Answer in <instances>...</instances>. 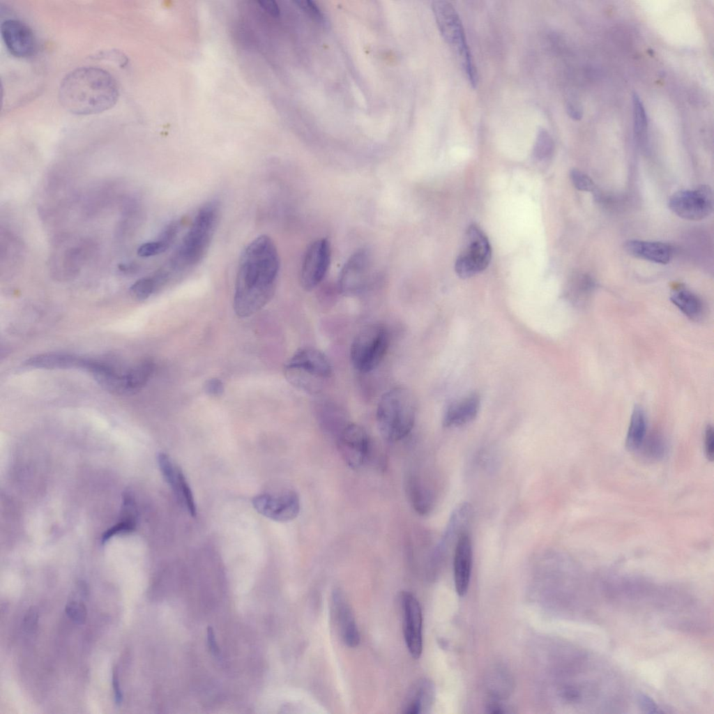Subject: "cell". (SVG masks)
I'll list each match as a JSON object with an SVG mask.
<instances>
[{
  "instance_id": "obj_19",
  "label": "cell",
  "mask_w": 714,
  "mask_h": 714,
  "mask_svg": "<svg viewBox=\"0 0 714 714\" xmlns=\"http://www.w3.org/2000/svg\"><path fill=\"white\" fill-rule=\"evenodd\" d=\"M472 516V506L468 502L459 504L450 515L448 522L434 550L437 560L444 556L448 548L456 543L467 526Z\"/></svg>"
},
{
  "instance_id": "obj_10",
  "label": "cell",
  "mask_w": 714,
  "mask_h": 714,
  "mask_svg": "<svg viewBox=\"0 0 714 714\" xmlns=\"http://www.w3.org/2000/svg\"><path fill=\"white\" fill-rule=\"evenodd\" d=\"M330 261L331 247L327 239H317L307 247L300 273L301 284L305 290L313 289L323 280Z\"/></svg>"
},
{
  "instance_id": "obj_32",
  "label": "cell",
  "mask_w": 714,
  "mask_h": 714,
  "mask_svg": "<svg viewBox=\"0 0 714 714\" xmlns=\"http://www.w3.org/2000/svg\"><path fill=\"white\" fill-rule=\"evenodd\" d=\"M156 291V285L152 276L139 279L130 288L131 296L138 301L146 300Z\"/></svg>"
},
{
  "instance_id": "obj_11",
  "label": "cell",
  "mask_w": 714,
  "mask_h": 714,
  "mask_svg": "<svg viewBox=\"0 0 714 714\" xmlns=\"http://www.w3.org/2000/svg\"><path fill=\"white\" fill-rule=\"evenodd\" d=\"M255 509L273 521L285 522L295 519L301 508L298 494L287 490L279 494H260L252 499Z\"/></svg>"
},
{
  "instance_id": "obj_34",
  "label": "cell",
  "mask_w": 714,
  "mask_h": 714,
  "mask_svg": "<svg viewBox=\"0 0 714 714\" xmlns=\"http://www.w3.org/2000/svg\"><path fill=\"white\" fill-rule=\"evenodd\" d=\"M65 612L71 621L77 624L84 623L86 619V607L82 601L72 600L68 602Z\"/></svg>"
},
{
  "instance_id": "obj_27",
  "label": "cell",
  "mask_w": 714,
  "mask_h": 714,
  "mask_svg": "<svg viewBox=\"0 0 714 714\" xmlns=\"http://www.w3.org/2000/svg\"><path fill=\"white\" fill-rule=\"evenodd\" d=\"M646 432V419L643 409L634 408L627 432L625 446L630 451L638 450L643 444Z\"/></svg>"
},
{
  "instance_id": "obj_7",
  "label": "cell",
  "mask_w": 714,
  "mask_h": 714,
  "mask_svg": "<svg viewBox=\"0 0 714 714\" xmlns=\"http://www.w3.org/2000/svg\"><path fill=\"white\" fill-rule=\"evenodd\" d=\"M388 344V333L383 325L372 324L365 326L358 333L351 344L350 358L352 365L360 372H370L381 363Z\"/></svg>"
},
{
  "instance_id": "obj_35",
  "label": "cell",
  "mask_w": 714,
  "mask_h": 714,
  "mask_svg": "<svg viewBox=\"0 0 714 714\" xmlns=\"http://www.w3.org/2000/svg\"><path fill=\"white\" fill-rule=\"evenodd\" d=\"M570 177L575 188L579 190L592 191L595 188L593 180L579 169H572L570 173Z\"/></svg>"
},
{
  "instance_id": "obj_36",
  "label": "cell",
  "mask_w": 714,
  "mask_h": 714,
  "mask_svg": "<svg viewBox=\"0 0 714 714\" xmlns=\"http://www.w3.org/2000/svg\"><path fill=\"white\" fill-rule=\"evenodd\" d=\"M704 452L706 458L713 461L714 457V435L713 427L707 425L704 432Z\"/></svg>"
},
{
  "instance_id": "obj_12",
  "label": "cell",
  "mask_w": 714,
  "mask_h": 714,
  "mask_svg": "<svg viewBox=\"0 0 714 714\" xmlns=\"http://www.w3.org/2000/svg\"><path fill=\"white\" fill-rule=\"evenodd\" d=\"M337 446L346 464L352 469H358L368 457L370 441L363 427L352 423L346 425L340 431Z\"/></svg>"
},
{
  "instance_id": "obj_24",
  "label": "cell",
  "mask_w": 714,
  "mask_h": 714,
  "mask_svg": "<svg viewBox=\"0 0 714 714\" xmlns=\"http://www.w3.org/2000/svg\"><path fill=\"white\" fill-rule=\"evenodd\" d=\"M411 505L420 515H427L434 508L435 494L432 488L418 476H412L407 484Z\"/></svg>"
},
{
  "instance_id": "obj_8",
  "label": "cell",
  "mask_w": 714,
  "mask_h": 714,
  "mask_svg": "<svg viewBox=\"0 0 714 714\" xmlns=\"http://www.w3.org/2000/svg\"><path fill=\"white\" fill-rule=\"evenodd\" d=\"M491 258L492 249L487 236L478 225H471L466 233L464 248L455 261L457 274L464 279L472 277L484 271Z\"/></svg>"
},
{
  "instance_id": "obj_3",
  "label": "cell",
  "mask_w": 714,
  "mask_h": 714,
  "mask_svg": "<svg viewBox=\"0 0 714 714\" xmlns=\"http://www.w3.org/2000/svg\"><path fill=\"white\" fill-rule=\"evenodd\" d=\"M219 215L220 205L216 200L209 201L198 209L180 245L163 266L172 279L203 259L213 240Z\"/></svg>"
},
{
  "instance_id": "obj_26",
  "label": "cell",
  "mask_w": 714,
  "mask_h": 714,
  "mask_svg": "<svg viewBox=\"0 0 714 714\" xmlns=\"http://www.w3.org/2000/svg\"><path fill=\"white\" fill-rule=\"evenodd\" d=\"M671 301L688 317L697 320L701 317L703 305L701 300L691 291L683 287H676L670 294Z\"/></svg>"
},
{
  "instance_id": "obj_23",
  "label": "cell",
  "mask_w": 714,
  "mask_h": 714,
  "mask_svg": "<svg viewBox=\"0 0 714 714\" xmlns=\"http://www.w3.org/2000/svg\"><path fill=\"white\" fill-rule=\"evenodd\" d=\"M434 698L432 683L425 678L418 681L409 690L404 704L406 714L425 713L431 708Z\"/></svg>"
},
{
  "instance_id": "obj_4",
  "label": "cell",
  "mask_w": 714,
  "mask_h": 714,
  "mask_svg": "<svg viewBox=\"0 0 714 714\" xmlns=\"http://www.w3.org/2000/svg\"><path fill=\"white\" fill-rule=\"evenodd\" d=\"M416 403L405 387H395L380 398L377 409V423L381 435L387 441H397L407 436L413 427Z\"/></svg>"
},
{
  "instance_id": "obj_44",
  "label": "cell",
  "mask_w": 714,
  "mask_h": 714,
  "mask_svg": "<svg viewBox=\"0 0 714 714\" xmlns=\"http://www.w3.org/2000/svg\"><path fill=\"white\" fill-rule=\"evenodd\" d=\"M567 112L568 115L575 120H579L582 118L581 112L571 104L567 105Z\"/></svg>"
},
{
  "instance_id": "obj_13",
  "label": "cell",
  "mask_w": 714,
  "mask_h": 714,
  "mask_svg": "<svg viewBox=\"0 0 714 714\" xmlns=\"http://www.w3.org/2000/svg\"><path fill=\"white\" fill-rule=\"evenodd\" d=\"M400 598L405 644L411 655L418 659L423 651V616L420 605L417 598L410 592H403Z\"/></svg>"
},
{
  "instance_id": "obj_17",
  "label": "cell",
  "mask_w": 714,
  "mask_h": 714,
  "mask_svg": "<svg viewBox=\"0 0 714 714\" xmlns=\"http://www.w3.org/2000/svg\"><path fill=\"white\" fill-rule=\"evenodd\" d=\"M473 561L472 541L466 531L459 537L455 545L453 557L454 583L456 592L460 597L466 593L470 582Z\"/></svg>"
},
{
  "instance_id": "obj_31",
  "label": "cell",
  "mask_w": 714,
  "mask_h": 714,
  "mask_svg": "<svg viewBox=\"0 0 714 714\" xmlns=\"http://www.w3.org/2000/svg\"><path fill=\"white\" fill-rule=\"evenodd\" d=\"M632 104L635 134L638 139H641L646 134L648 121L644 105L637 93L632 96Z\"/></svg>"
},
{
  "instance_id": "obj_21",
  "label": "cell",
  "mask_w": 714,
  "mask_h": 714,
  "mask_svg": "<svg viewBox=\"0 0 714 714\" xmlns=\"http://www.w3.org/2000/svg\"><path fill=\"white\" fill-rule=\"evenodd\" d=\"M624 249L632 257L660 264H668L673 257L671 246L662 242L629 240Z\"/></svg>"
},
{
  "instance_id": "obj_39",
  "label": "cell",
  "mask_w": 714,
  "mask_h": 714,
  "mask_svg": "<svg viewBox=\"0 0 714 714\" xmlns=\"http://www.w3.org/2000/svg\"><path fill=\"white\" fill-rule=\"evenodd\" d=\"M38 614L34 607L29 608L23 620L24 628L29 632H33L38 625Z\"/></svg>"
},
{
  "instance_id": "obj_15",
  "label": "cell",
  "mask_w": 714,
  "mask_h": 714,
  "mask_svg": "<svg viewBox=\"0 0 714 714\" xmlns=\"http://www.w3.org/2000/svg\"><path fill=\"white\" fill-rule=\"evenodd\" d=\"M1 34L8 51L14 56H31L36 48V40L32 29L17 19H7L1 24Z\"/></svg>"
},
{
  "instance_id": "obj_20",
  "label": "cell",
  "mask_w": 714,
  "mask_h": 714,
  "mask_svg": "<svg viewBox=\"0 0 714 714\" xmlns=\"http://www.w3.org/2000/svg\"><path fill=\"white\" fill-rule=\"evenodd\" d=\"M480 404V397L476 393H470L453 402L443 413V426L456 427L469 423L476 418Z\"/></svg>"
},
{
  "instance_id": "obj_5",
  "label": "cell",
  "mask_w": 714,
  "mask_h": 714,
  "mask_svg": "<svg viewBox=\"0 0 714 714\" xmlns=\"http://www.w3.org/2000/svg\"><path fill=\"white\" fill-rule=\"evenodd\" d=\"M331 373L332 367L327 356L312 347L298 350L284 366L287 380L306 392L318 390Z\"/></svg>"
},
{
  "instance_id": "obj_9",
  "label": "cell",
  "mask_w": 714,
  "mask_h": 714,
  "mask_svg": "<svg viewBox=\"0 0 714 714\" xmlns=\"http://www.w3.org/2000/svg\"><path fill=\"white\" fill-rule=\"evenodd\" d=\"M668 206L674 213L683 219L701 220L713 212V191L706 185L693 190L677 191L669 197Z\"/></svg>"
},
{
  "instance_id": "obj_40",
  "label": "cell",
  "mask_w": 714,
  "mask_h": 714,
  "mask_svg": "<svg viewBox=\"0 0 714 714\" xmlns=\"http://www.w3.org/2000/svg\"><path fill=\"white\" fill-rule=\"evenodd\" d=\"M638 702L641 708L646 713H658L662 712L652 699L645 694H639Z\"/></svg>"
},
{
  "instance_id": "obj_33",
  "label": "cell",
  "mask_w": 714,
  "mask_h": 714,
  "mask_svg": "<svg viewBox=\"0 0 714 714\" xmlns=\"http://www.w3.org/2000/svg\"><path fill=\"white\" fill-rule=\"evenodd\" d=\"M171 245L160 239L144 243L139 246L137 253L141 257H150L165 252Z\"/></svg>"
},
{
  "instance_id": "obj_37",
  "label": "cell",
  "mask_w": 714,
  "mask_h": 714,
  "mask_svg": "<svg viewBox=\"0 0 714 714\" xmlns=\"http://www.w3.org/2000/svg\"><path fill=\"white\" fill-rule=\"evenodd\" d=\"M205 393L211 396H220L224 392V385L221 380L213 378L207 380L204 385Z\"/></svg>"
},
{
  "instance_id": "obj_43",
  "label": "cell",
  "mask_w": 714,
  "mask_h": 714,
  "mask_svg": "<svg viewBox=\"0 0 714 714\" xmlns=\"http://www.w3.org/2000/svg\"><path fill=\"white\" fill-rule=\"evenodd\" d=\"M138 268L137 264L133 263L121 264L119 266L120 271L126 274L134 273L137 271Z\"/></svg>"
},
{
  "instance_id": "obj_25",
  "label": "cell",
  "mask_w": 714,
  "mask_h": 714,
  "mask_svg": "<svg viewBox=\"0 0 714 714\" xmlns=\"http://www.w3.org/2000/svg\"><path fill=\"white\" fill-rule=\"evenodd\" d=\"M86 359L72 355L63 354H42L31 357L25 362V365L42 369H67L73 367H84Z\"/></svg>"
},
{
  "instance_id": "obj_28",
  "label": "cell",
  "mask_w": 714,
  "mask_h": 714,
  "mask_svg": "<svg viewBox=\"0 0 714 714\" xmlns=\"http://www.w3.org/2000/svg\"><path fill=\"white\" fill-rule=\"evenodd\" d=\"M122 513L123 519L103 533L101 537V542L102 544L107 542L116 535L130 533L135 530L136 527L135 506L132 505L123 506Z\"/></svg>"
},
{
  "instance_id": "obj_22",
  "label": "cell",
  "mask_w": 714,
  "mask_h": 714,
  "mask_svg": "<svg viewBox=\"0 0 714 714\" xmlns=\"http://www.w3.org/2000/svg\"><path fill=\"white\" fill-rule=\"evenodd\" d=\"M84 369L90 372L105 390L116 395L130 393L126 374H119L107 364L86 360Z\"/></svg>"
},
{
  "instance_id": "obj_41",
  "label": "cell",
  "mask_w": 714,
  "mask_h": 714,
  "mask_svg": "<svg viewBox=\"0 0 714 714\" xmlns=\"http://www.w3.org/2000/svg\"><path fill=\"white\" fill-rule=\"evenodd\" d=\"M112 685L114 692V699L116 704H121L123 700V694L120 688L117 669L115 667L112 672Z\"/></svg>"
},
{
  "instance_id": "obj_42",
  "label": "cell",
  "mask_w": 714,
  "mask_h": 714,
  "mask_svg": "<svg viewBox=\"0 0 714 714\" xmlns=\"http://www.w3.org/2000/svg\"><path fill=\"white\" fill-rule=\"evenodd\" d=\"M207 636H208V646L210 647L211 651H212V653L213 654L218 655L219 651H218V646L216 645V643H215V636H214L213 631V630H212V628L211 627L208 628Z\"/></svg>"
},
{
  "instance_id": "obj_16",
  "label": "cell",
  "mask_w": 714,
  "mask_h": 714,
  "mask_svg": "<svg viewBox=\"0 0 714 714\" xmlns=\"http://www.w3.org/2000/svg\"><path fill=\"white\" fill-rule=\"evenodd\" d=\"M332 615L342 642L349 648L356 647L360 634L352 609L344 593L335 589L332 595Z\"/></svg>"
},
{
  "instance_id": "obj_6",
  "label": "cell",
  "mask_w": 714,
  "mask_h": 714,
  "mask_svg": "<svg viewBox=\"0 0 714 714\" xmlns=\"http://www.w3.org/2000/svg\"><path fill=\"white\" fill-rule=\"evenodd\" d=\"M432 8L443 38L459 56L470 84L475 88L478 84V73L459 15L447 1H433Z\"/></svg>"
},
{
  "instance_id": "obj_29",
  "label": "cell",
  "mask_w": 714,
  "mask_h": 714,
  "mask_svg": "<svg viewBox=\"0 0 714 714\" xmlns=\"http://www.w3.org/2000/svg\"><path fill=\"white\" fill-rule=\"evenodd\" d=\"M154 369V365L150 360H144L126 373V379L130 393L142 388L149 381Z\"/></svg>"
},
{
  "instance_id": "obj_1",
  "label": "cell",
  "mask_w": 714,
  "mask_h": 714,
  "mask_svg": "<svg viewBox=\"0 0 714 714\" xmlns=\"http://www.w3.org/2000/svg\"><path fill=\"white\" fill-rule=\"evenodd\" d=\"M280 266L277 247L268 235L257 236L243 248L235 282L236 314L250 317L269 302L275 290Z\"/></svg>"
},
{
  "instance_id": "obj_38",
  "label": "cell",
  "mask_w": 714,
  "mask_h": 714,
  "mask_svg": "<svg viewBox=\"0 0 714 714\" xmlns=\"http://www.w3.org/2000/svg\"><path fill=\"white\" fill-rule=\"evenodd\" d=\"M296 3L304 11L318 22L323 21V15L319 8L311 1H297Z\"/></svg>"
},
{
  "instance_id": "obj_14",
  "label": "cell",
  "mask_w": 714,
  "mask_h": 714,
  "mask_svg": "<svg viewBox=\"0 0 714 714\" xmlns=\"http://www.w3.org/2000/svg\"><path fill=\"white\" fill-rule=\"evenodd\" d=\"M370 271V258L367 250H359L347 259L341 270L339 289L345 296H354L365 287Z\"/></svg>"
},
{
  "instance_id": "obj_2",
  "label": "cell",
  "mask_w": 714,
  "mask_h": 714,
  "mask_svg": "<svg viewBox=\"0 0 714 714\" xmlns=\"http://www.w3.org/2000/svg\"><path fill=\"white\" fill-rule=\"evenodd\" d=\"M119 96L118 84L108 71L94 66L77 68L61 80L59 100L68 112L94 114L112 107Z\"/></svg>"
},
{
  "instance_id": "obj_18",
  "label": "cell",
  "mask_w": 714,
  "mask_h": 714,
  "mask_svg": "<svg viewBox=\"0 0 714 714\" xmlns=\"http://www.w3.org/2000/svg\"><path fill=\"white\" fill-rule=\"evenodd\" d=\"M157 460L165 481L179 500L185 506L190 514L195 517L196 506L192 492L181 469L176 466L169 455L165 453H159Z\"/></svg>"
},
{
  "instance_id": "obj_30",
  "label": "cell",
  "mask_w": 714,
  "mask_h": 714,
  "mask_svg": "<svg viewBox=\"0 0 714 714\" xmlns=\"http://www.w3.org/2000/svg\"><path fill=\"white\" fill-rule=\"evenodd\" d=\"M554 152L553 140L545 129H540L533 149V155L538 160L549 159Z\"/></svg>"
}]
</instances>
